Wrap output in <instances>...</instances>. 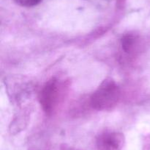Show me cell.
I'll list each match as a JSON object with an SVG mask.
<instances>
[{"instance_id": "1", "label": "cell", "mask_w": 150, "mask_h": 150, "mask_svg": "<svg viewBox=\"0 0 150 150\" xmlns=\"http://www.w3.org/2000/svg\"><path fill=\"white\" fill-rule=\"evenodd\" d=\"M120 97V87L111 79H106L91 96L90 104L95 110L108 111L117 105Z\"/></svg>"}, {"instance_id": "2", "label": "cell", "mask_w": 150, "mask_h": 150, "mask_svg": "<svg viewBox=\"0 0 150 150\" xmlns=\"http://www.w3.org/2000/svg\"><path fill=\"white\" fill-rule=\"evenodd\" d=\"M67 85L64 81L53 78L41 90L39 95L40 104L43 111L52 115L62 103L67 94Z\"/></svg>"}, {"instance_id": "3", "label": "cell", "mask_w": 150, "mask_h": 150, "mask_svg": "<svg viewBox=\"0 0 150 150\" xmlns=\"http://www.w3.org/2000/svg\"><path fill=\"white\" fill-rule=\"evenodd\" d=\"M125 137L117 132H106L101 134L96 140L98 150H122Z\"/></svg>"}, {"instance_id": "4", "label": "cell", "mask_w": 150, "mask_h": 150, "mask_svg": "<svg viewBox=\"0 0 150 150\" xmlns=\"http://www.w3.org/2000/svg\"><path fill=\"white\" fill-rule=\"evenodd\" d=\"M122 51L127 59H132L139 54L143 46L142 40L139 35L128 33L122 36L120 41Z\"/></svg>"}, {"instance_id": "5", "label": "cell", "mask_w": 150, "mask_h": 150, "mask_svg": "<svg viewBox=\"0 0 150 150\" xmlns=\"http://www.w3.org/2000/svg\"><path fill=\"white\" fill-rule=\"evenodd\" d=\"M18 4L23 7H33L38 5L42 0H14Z\"/></svg>"}]
</instances>
